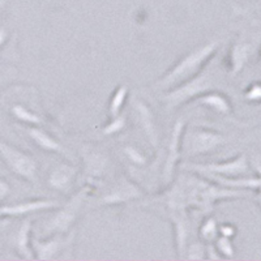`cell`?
Listing matches in <instances>:
<instances>
[{"label": "cell", "instance_id": "cell-13", "mask_svg": "<svg viewBox=\"0 0 261 261\" xmlns=\"http://www.w3.org/2000/svg\"><path fill=\"white\" fill-rule=\"evenodd\" d=\"M134 110L136 113L137 122L145 134L148 143L150 144L151 148L157 149L158 144H160V135H158L157 120H155L153 110L146 102H144L143 99H139V98L134 101Z\"/></svg>", "mask_w": 261, "mask_h": 261}, {"label": "cell", "instance_id": "cell-7", "mask_svg": "<svg viewBox=\"0 0 261 261\" xmlns=\"http://www.w3.org/2000/svg\"><path fill=\"white\" fill-rule=\"evenodd\" d=\"M73 232L47 235L45 239H33L32 248L36 260H53L57 258L64 249L73 244Z\"/></svg>", "mask_w": 261, "mask_h": 261}, {"label": "cell", "instance_id": "cell-17", "mask_svg": "<svg viewBox=\"0 0 261 261\" xmlns=\"http://www.w3.org/2000/svg\"><path fill=\"white\" fill-rule=\"evenodd\" d=\"M32 226L33 222L30 218L22 221L15 234L12 235V241H11L13 249L21 258L25 260L34 258V252L32 248Z\"/></svg>", "mask_w": 261, "mask_h": 261}, {"label": "cell", "instance_id": "cell-6", "mask_svg": "<svg viewBox=\"0 0 261 261\" xmlns=\"http://www.w3.org/2000/svg\"><path fill=\"white\" fill-rule=\"evenodd\" d=\"M190 171L196 172L199 175L202 174H212V175L220 176H244L249 171L248 158L244 153L238 154L232 160L222 161V162H211V163H187L186 165Z\"/></svg>", "mask_w": 261, "mask_h": 261}, {"label": "cell", "instance_id": "cell-21", "mask_svg": "<svg viewBox=\"0 0 261 261\" xmlns=\"http://www.w3.org/2000/svg\"><path fill=\"white\" fill-rule=\"evenodd\" d=\"M213 247L220 257H223V258L234 257L235 247H234V244H232V241L230 239V238L221 237V235H218V237L214 239Z\"/></svg>", "mask_w": 261, "mask_h": 261}, {"label": "cell", "instance_id": "cell-20", "mask_svg": "<svg viewBox=\"0 0 261 261\" xmlns=\"http://www.w3.org/2000/svg\"><path fill=\"white\" fill-rule=\"evenodd\" d=\"M199 237L202 242L212 243L218 237V222L213 217H206L199 227Z\"/></svg>", "mask_w": 261, "mask_h": 261}, {"label": "cell", "instance_id": "cell-24", "mask_svg": "<svg viewBox=\"0 0 261 261\" xmlns=\"http://www.w3.org/2000/svg\"><path fill=\"white\" fill-rule=\"evenodd\" d=\"M123 151H124V154L127 155L128 160L134 163V165H136V166H145L146 162H148L146 155L139 148H136V146L125 145L123 148Z\"/></svg>", "mask_w": 261, "mask_h": 261}, {"label": "cell", "instance_id": "cell-22", "mask_svg": "<svg viewBox=\"0 0 261 261\" xmlns=\"http://www.w3.org/2000/svg\"><path fill=\"white\" fill-rule=\"evenodd\" d=\"M125 127V116L123 114H119V115L110 118V122L107 123L103 128L101 129L102 135H106V136H113V135L119 134L120 130L124 129Z\"/></svg>", "mask_w": 261, "mask_h": 261}, {"label": "cell", "instance_id": "cell-15", "mask_svg": "<svg viewBox=\"0 0 261 261\" xmlns=\"http://www.w3.org/2000/svg\"><path fill=\"white\" fill-rule=\"evenodd\" d=\"M192 103L196 106H202L205 109H211L212 111L221 115L228 116L231 115L232 107L230 98L222 92H217V90L212 89L208 92L202 93V94L197 95L195 99H192Z\"/></svg>", "mask_w": 261, "mask_h": 261}, {"label": "cell", "instance_id": "cell-8", "mask_svg": "<svg viewBox=\"0 0 261 261\" xmlns=\"http://www.w3.org/2000/svg\"><path fill=\"white\" fill-rule=\"evenodd\" d=\"M143 196L144 191L136 183L125 176H120L113 187L99 199V204L113 206V205L125 204L132 200L141 199Z\"/></svg>", "mask_w": 261, "mask_h": 261}, {"label": "cell", "instance_id": "cell-28", "mask_svg": "<svg viewBox=\"0 0 261 261\" xmlns=\"http://www.w3.org/2000/svg\"><path fill=\"white\" fill-rule=\"evenodd\" d=\"M8 39V32L4 27H0V47L4 45Z\"/></svg>", "mask_w": 261, "mask_h": 261}, {"label": "cell", "instance_id": "cell-16", "mask_svg": "<svg viewBox=\"0 0 261 261\" xmlns=\"http://www.w3.org/2000/svg\"><path fill=\"white\" fill-rule=\"evenodd\" d=\"M83 161L85 174L90 178H101L109 167V157L94 146H84Z\"/></svg>", "mask_w": 261, "mask_h": 261}, {"label": "cell", "instance_id": "cell-4", "mask_svg": "<svg viewBox=\"0 0 261 261\" xmlns=\"http://www.w3.org/2000/svg\"><path fill=\"white\" fill-rule=\"evenodd\" d=\"M0 160L16 176L32 184L38 183V163L32 154L0 139Z\"/></svg>", "mask_w": 261, "mask_h": 261}, {"label": "cell", "instance_id": "cell-5", "mask_svg": "<svg viewBox=\"0 0 261 261\" xmlns=\"http://www.w3.org/2000/svg\"><path fill=\"white\" fill-rule=\"evenodd\" d=\"M226 144V137L222 134L209 128H192L181 137V153L196 157L209 154Z\"/></svg>", "mask_w": 261, "mask_h": 261}, {"label": "cell", "instance_id": "cell-10", "mask_svg": "<svg viewBox=\"0 0 261 261\" xmlns=\"http://www.w3.org/2000/svg\"><path fill=\"white\" fill-rule=\"evenodd\" d=\"M59 202L48 199L25 200L15 204H8L0 206V221L4 218H15V217H25L28 214L39 213V212L57 209Z\"/></svg>", "mask_w": 261, "mask_h": 261}, {"label": "cell", "instance_id": "cell-14", "mask_svg": "<svg viewBox=\"0 0 261 261\" xmlns=\"http://www.w3.org/2000/svg\"><path fill=\"white\" fill-rule=\"evenodd\" d=\"M24 132L42 150L48 151V153H58V154L72 158L71 153L58 140H55L50 134H47L45 129L38 128L37 125H24Z\"/></svg>", "mask_w": 261, "mask_h": 261}, {"label": "cell", "instance_id": "cell-25", "mask_svg": "<svg viewBox=\"0 0 261 261\" xmlns=\"http://www.w3.org/2000/svg\"><path fill=\"white\" fill-rule=\"evenodd\" d=\"M243 97L247 102H251V103H258L261 99L260 84L258 83L249 84L248 88L244 90Z\"/></svg>", "mask_w": 261, "mask_h": 261}, {"label": "cell", "instance_id": "cell-11", "mask_svg": "<svg viewBox=\"0 0 261 261\" xmlns=\"http://www.w3.org/2000/svg\"><path fill=\"white\" fill-rule=\"evenodd\" d=\"M253 54L252 43H249L247 39L239 38L230 46L227 54H226L223 65L228 74L237 76L243 71L248 60L251 59Z\"/></svg>", "mask_w": 261, "mask_h": 261}, {"label": "cell", "instance_id": "cell-23", "mask_svg": "<svg viewBox=\"0 0 261 261\" xmlns=\"http://www.w3.org/2000/svg\"><path fill=\"white\" fill-rule=\"evenodd\" d=\"M206 247L201 242H196L191 243L190 246L186 247L184 251V257L190 258V260H205L206 258Z\"/></svg>", "mask_w": 261, "mask_h": 261}, {"label": "cell", "instance_id": "cell-27", "mask_svg": "<svg viewBox=\"0 0 261 261\" xmlns=\"http://www.w3.org/2000/svg\"><path fill=\"white\" fill-rule=\"evenodd\" d=\"M12 192V187L11 184L6 180V179L0 178V201H3L4 199H7Z\"/></svg>", "mask_w": 261, "mask_h": 261}, {"label": "cell", "instance_id": "cell-19", "mask_svg": "<svg viewBox=\"0 0 261 261\" xmlns=\"http://www.w3.org/2000/svg\"><path fill=\"white\" fill-rule=\"evenodd\" d=\"M11 114H12V116L16 120H18V122L25 125L43 124V120H42V118L38 114L33 113L32 110H29L28 107L22 106V105H13L11 107Z\"/></svg>", "mask_w": 261, "mask_h": 261}, {"label": "cell", "instance_id": "cell-2", "mask_svg": "<svg viewBox=\"0 0 261 261\" xmlns=\"http://www.w3.org/2000/svg\"><path fill=\"white\" fill-rule=\"evenodd\" d=\"M217 80L212 71H208L206 67L201 72L191 77L190 80L184 81L180 85L165 90L161 97V101L165 103L167 110H175L186 103H190L197 95L208 90L216 89Z\"/></svg>", "mask_w": 261, "mask_h": 261}, {"label": "cell", "instance_id": "cell-3", "mask_svg": "<svg viewBox=\"0 0 261 261\" xmlns=\"http://www.w3.org/2000/svg\"><path fill=\"white\" fill-rule=\"evenodd\" d=\"M90 193H92V187L85 186L72 195L71 199L46 221L43 225V235L47 237L53 234H68L69 230L77 221L85 200L89 197Z\"/></svg>", "mask_w": 261, "mask_h": 261}, {"label": "cell", "instance_id": "cell-12", "mask_svg": "<svg viewBox=\"0 0 261 261\" xmlns=\"http://www.w3.org/2000/svg\"><path fill=\"white\" fill-rule=\"evenodd\" d=\"M79 167L72 163H58L51 169L47 176L48 187L60 193L71 192L74 180L77 178Z\"/></svg>", "mask_w": 261, "mask_h": 261}, {"label": "cell", "instance_id": "cell-26", "mask_svg": "<svg viewBox=\"0 0 261 261\" xmlns=\"http://www.w3.org/2000/svg\"><path fill=\"white\" fill-rule=\"evenodd\" d=\"M218 235L232 239L237 235V227L230 222L221 223V225H218Z\"/></svg>", "mask_w": 261, "mask_h": 261}, {"label": "cell", "instance_id": "cell-1", "mask_svg": "<svg viewBox=\"0 0 261 261\" xmlns=\"http://www.w3.org/2000/svg\"><path fill=\"white\" fill-rule=\"evenodd\" d=\"M218 47H220L218 41L206 42L204 45L195 47L190 53L183 55L160 80L155 81L154 86L165 92L190 80L191 77L201 72L205 67H208L212 58L217 54Z\"/></svg>", "mask_w": 261, "mask_h": 261}, {"label": "cell", "instance_id": "cell-18", "mask_svg": "<svg viewBox=\"0 0 261 261\" xmlns=\"http://www.w3.org/2000/svg\"><path fill=\"white\" fill-rule=\"evenodd\" d=\"M128 93H129V89H128L127 85H119L114 90L110 101H109V115H110V118H114V116L122 114L123 107H124L125 102H127Z\"/></svg>", "mask_w": 261, "mask_h": 261}, {"label": "cell", "instance_id": "cell-9", "mask_svg": "<svg viewBox=\"0 0 261 261\" xmlns=\"http://www.w3.org/2000/svg\"><path fill=\"white\" fill-rule=\"evenodd\" d=\"M184 123L183 119L176 120L174 127L171 129V136L169 140V146H167V154L165 160L162 170V179L166 184L171 183L174 174H175L176 165L179 162V158L181 154V137L184 132Z\"/></svg>", "mask_w": 261, "mask_h": 261}]
</instances>
